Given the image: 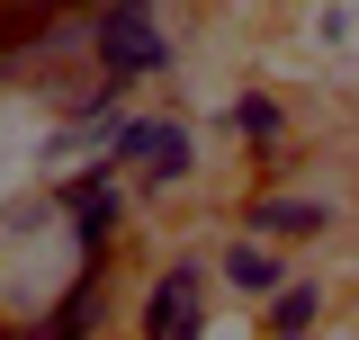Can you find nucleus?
<instances>
[{
	"label": "nucleus",
	"instance_id": "obj_1",
	"mask_svg": "<svg viewBox=\"0 0 359 340\" xmlns=\"http://www.w3.org/2000/svg\"><path fill=\"white\" fill-rule=\"evenodd\" d=\"M108 162L135 179L144 206H162V197H180V188L198 179L207 143H198V126H189L180 108H144V99H135L126 117H117V134H108Z\"/></svg>",
	"mask_w": 359,
	"mask_h": 340
},
{
	"label": "nucleus",
	"instance_id": "obj_2",
	"mask_svg": "<svg viewBox=\"0 0 359 340\" xmlns=\"http://www.w3.org/2000/svg\"><path fill=\"white\" fill-rule=\"evenodd\" d=\"M90 54L99 72L117 81H171L180 72V27H171V0H99L90 9Z\"/></svg>",
	"mask_w": 359,
	"mask_h": 340
},
{
	"label": "nucleus",
	"instance_id": "obj_3",
	"mask_svg": "<svg viewBox=\"0 0 359 340\" xmlns=\"http://www.w3.org/2000/svg\"><path fill=\"white\" fill-rule=\"evenodd\" d=\"M216 260H198V251H171L144 287H135V304H126V332H144V340H207L216 332Z\"/></svg>",
	"mask_w": 359,
	"mask_h": 340
},
{
	"label": "nucleus",
	"instance_id": "obj_4",
	"mask_svg": "<svg viewBox=\"0 0 359 340\" xmlns=\"http://www.w3.org/2000/svg\"><path fill=\"white\" fill-rule=\"evenodd\" d=\"M243 224H252V233H269V242H287V251H306V242H332V233H341V197L297 188V179H287V188L269 179V188H252V197H243Z\"/></svg>",
	"mask_w": 359,
	"mask_h": 340
},
{
	"label": "nucleus",
	"instance_id": "obj_5",
	"mask_svg": "<svg viewBox=\"0 0 359 340\" xmlns=\"http://www.w3.org/2000/svg\"><path fill=\"white\" fill-rule=\"evenodd\" d=\"M287 278V242H269V233H252V224H233L216 242V287L243 304H269V287Z\"/></svg>",
	"mask_w": 359,
	"mask_h": 340
},
{
	"label": "nucleus",
	"instance_id": "obj_6",
	"mask_svg": "<svg viewBox=\"0 0 359 340\" xmlns=\"http://www.w3.org/2000/svg\"><path fill=\"white\" fill-rule=\"evenodd\" d=\"M224 134H243L261 170H287V108H278L269 90H243V99H224Z\"/></svg>",
	"mask_w": 359,
	"mask_h": 340
},
{
	"label": "nucleus",
	"instance_id": "obj_7",
	"mask_svg": "<svg viewBox=\"0 0 359 340\" xmlns=\"http://www.w3.org/2000/svg\"><path fill=\"white\" fill-rule=\"evenodd\" d=\"M323 304H332V278H314V269H287L261 304V332H314L323 323Z\"/></svg>",
	"mask_w": 359,
	"mask_h": 340
}]
</instances>
